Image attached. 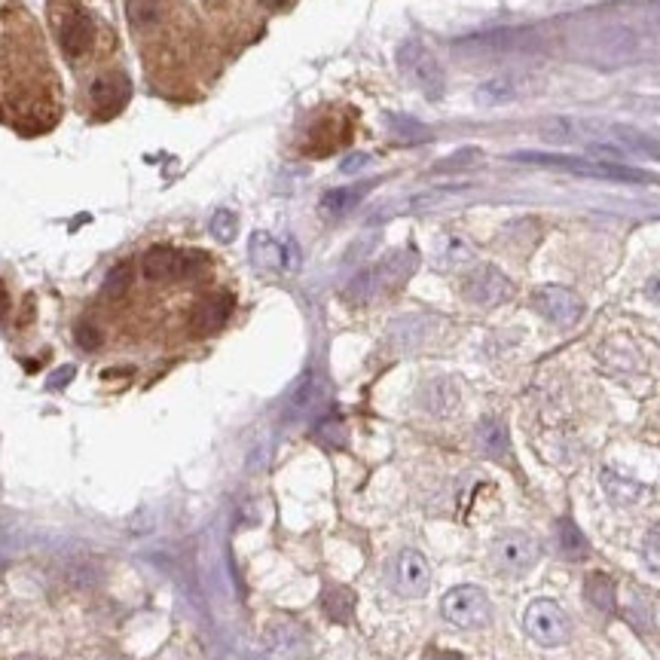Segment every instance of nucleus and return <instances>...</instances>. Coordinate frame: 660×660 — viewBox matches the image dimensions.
I'll return each instance as SVG.
<instances>
[{
    "mask_svg": "<svg viewBox=\"0 0 660 660\" xmlns=\"http://www.w3.org/2000/svg\"><path fill=\"white\" fill-rule=\"evenodd\" d=\"M59 117L62 86L37 22L22 7L0 10V123L22 135H40Z\"/></svg>",
    "mask_w": 660,
    "mask_h": 660,
    "instance_id": "1",
    "label": "nucleus"
},
{
    "mask_svg": "<svg viewBox=\"0 0 660 660\" xmlns=\"http://www.w3.org/2000/svg\"><path fill=\"white\" fill-rule=\"evenodd\" d=\"M49 25L65 52V59L74 65H83L89 59L98 49V34H104L98 19L80 0H49Z\"/></svg>",
    "mask_w": 660,
    "mask_h": 660,
    "instance_id": "2",
    "label": "nucleus"
},
{
    "mask_svg": "<svg viewBox=\"0 0 660 660\" xmlns=\"http://www.w3.org/2000/svg\"><path fill=\"white\" fill-rule=\"evenodd\" d=\"M511 159L517 162H532L541 169H557V172H572L581 178H599V181H621V184H642L648 181L645 172L630 169L624 162H609V159H587V156H563V153H514Z\"/></svg>",
    "mask_w": 660,
    "mask_h": 660,
    "instance_id": "3",
    "label": "nucleus"
},
{
    "mask_svg": "<svg viewBox=\"0 0 660 660\" xmlns=\"http://www.w3.org/2000/svg\"><path fill=\"white\" fill-rule=\"evenodd\" d=\"M416 269V254L413 251H395L385 260H379L373 269H364L361 275H355L352 285L346 288V300L349 303H367L379 294L398 291Z\"/></svg>",
    "mask_w": 660,
    "mask_h": 660,
    "instance_id": "4",
    "label": "nucleus"
},
{
    "mask_svg": "<svg viewBox=\"0 0 660 660\" xmlns=\"http://www.w3.org/2000/svg\"><path fill=\"white\" fill-rule=\"evenodd\" d=\"M205 269V254L196 251H175V248H165L156 245L141 257V275L147 282H184L193 279Z\"/></svg>",
    "mask_w": 660,
    "mask_h": 660,
    "instance_id": "5",
    "label": "nucleus"
},
{
    "mask_svg": "<svg viewBox=\"0 0 660 660\" xmlns=\"http://www.w3.org/2000/svg\"><path fill=\"white\" fill-rule=\"evenodd\" d=\"M132 98V83L123 68H107L98 71L89 86H86V101H89V117L95 120H110L117 117L120 110Z\"/></svg>",
    "mask_w": 660,
    "mask_h": 660,
    "instance_id": "6",
    "label": "nucleus"
},
{
    "mask_svg": "<svg viewBox=\"0 0 660 660\" xmlns=\"http://www.w3.org/2000/svg\"><path fill=\"white\" fill-rule=\"evenodd\" d=\"M398 65L401 71L431 98V101H440L447 92V77H444V68L440 62L431 55V49L419 40H407L401 49H398Z\"/></svg>",
    "mask_w": 660,
    "mask_h": 660,
    "instance_id": "7",
    "label": "nucleus"
},
{
    "mask_svg": "<svg viewBox=\"0 0 660 660\" xmlns=\"http://www.w3.org/2000/svg\"><path fill=\"white\" fill-rule=\"evenodd\" d=\"M541 547L532 535L508 529L502 535H495L489 544V560L502 575H526L538 563Z\"/></svg>",
    "mask_w": 660,
    "mask_h": 660,
    "instance_id": "8",
    "label": "nucleus"
},
{
    "mask_svg": "<svg viewBox=\"0 0 660 660\" xmlns=\"http://www.w3.org/2000/svg\"><path fill=\"white\" fill-rule=\"evenodd\" d=\"M440 615H444L453 627L477 630L492 621V602L480 587L462 584V587H453L444 599H440Z\"/></svg>",
    "mask_w": 660,
    "mask_h": 660,
    "instance_id": "9",
    "label": "nucleus"
},
{
    "mask_svg": "<svg viewBox=\"0 0 660 660\" xmlns=\"http://www.w3.org/2000/svg\"><path fill=\"white\" fill-rule=\"evenodd\" d=\"M523 627L544 648H557L569 639V618L554 599H535L526 609Z\"/></svg>",
    "mask_w": 660,
    "mask_h": 660,
    "instance_id": "10",
    "label": "nucleus"
},
{
    "mask_svg": "<svg viewBox=\"0 0 660 660\" xmlns=\"http://www.w3.org/2000/svg\"><path fill=\"white\" fill-rule=\"evenodd\" d=\"M462 297L474 306H502L514 297V282L499 266H477L465 275Z\"/></svg>",
    "mask_w": 660,
    "mask_h": 660,
    "instance_id": "11",
    "label": "nucleus"
},
{
    "mask_svg": "<svg viewBox=\"0 0 660 660\" xmlns=\"http://www.w3.org/2000/svg\"><path fill=\"white\" fill-rule=\"evenodd\" d=\"M532 306L541 318L557 327H572L584 315V300L566 285H544L532 294Z\"/></svg>",
    "mask_w": 660,
    "mask_h": 660,
    "instance_id": "12",
    "label": "nucleus"
},
{
    "mask_svg": "<svg viewBox=\"0 0 660 660\" xmlns=\"http://www.w3.org/2000/svg\"><path fill=\"white\" fill-rule=\"evenodd\" d=\"M392 584L407 599H419V596L428 593V587H431V566H428V560L419 554V550H413V547L401 550L398 560H395Z\"/></svg>",
    "mask_w": 660,
    "mask_h": 660,
    "instance_id": "13",
    "label": "nucleus"
},
{
    "mask_svg": "<svg viewBox=\"0 0 660 660\" xmlns=\"http://www.w3.org/2000/svg\"><path fill=\"white\" fill-rule=\"evenodd\" d=\"M254 266L266 272H294L300 269V251L294 242H275L269 233H254L248 248Z\"/></svg>",
    "mask_w": 660,
    "mask_h": 660,
    "instance_id": "14",
    "label": "nucleus"
},
{
    "mask_svg": "<svg viewBox=\"0 0 660 660\" xmlns=\"http://www.w3.org/2000/svg\"><path fill=\"white\" fill-rule=\"evenodd\" d=\"M230 315H233V297L230 294H208L190 312V334L211 337L230 321Z\"/></svg>",
    "mask_w": 660,
    "mask_h": 660,
    "instance_id": "15",
    "label": "nucleus"
},
{
    "mask_svg": "<svg viewBox=\"0 0 660 660\" xmlns=\"http://www.w3.org/2000/svg\"><path fill=\"white\" fill-rule=\"evenodd\" d=\"M266 645L279 654H309V633L294 618H275L266 627Z\"/></svg>",
    "mask_w": 660,
    "mask_h": 660,
    "instance_id": "16",
    "label": "nucleus"
},
{
    "mask_svg": "<svg viewBox=\"0 0 660 660\" xmlns=\"http://www.w3.org/2000/svg\"><path fill=\"white\" fill-rule=\"evenodd\" d=\"M477 447H480V453H483L486 459L508 462V459H511V437H508L505 422L486 416V419L477 425Z\"/></svg>",
    "mask_w": 660,
    "mask_h": 660,
    "instance_id": "17",
    "label": "nucleus"
},
{
    "mask_svg": "<svg viewBox=\"0 0 660 660\" xmlns=\"http://www.w3.org/2000/svg\"><path fill=\"white\" fill-rule=\"evenodd\" d=\"M355 590L346 587V584H327L321 590V612L337 621V624H349L352 615H355Z\"/></svg>",
    "mask_w": 660,
    "mask_h": 660,
    "instance_id": "18",
    "label": "nucleus"
},
{
    "mask_svg": "<svg viewBox=\"0 0 660 660\" xmlns=\"http://www.w3.org/2000/svg\"><path fill=\"white\" fill-rule=\"evenodd\" d=\"M422 407L434 416H450L459 407V389L453 385V379H431L422 389Z\"/></svg>",
    "mask_w": 660,
    "mask_h": 660,
    "instance_id": "19",
    "label": "nucleus"
},
{
    "mask_svg": "<svg viewBox=\"0 0 660 660\" xmlns=\"http://www.w3.org/2000/svg\"><path fill=\"white\" fill-rule=\"evenodd\" d=\"M321 398H324V382H321V376L306 373V376L297 382V389H294V395H291V401H288V416H294V419L309 416V413L321 404Z\"/></svg>",
    "mask_w": 660,
    "mask_h": 660,
    "instance_id": "20",
    "label": "nucleus"
},
{
    "mask_svg": "<svg viewBox=\"0 0 660 660\" xmlns=\"http://www.w3.org/2000/svg\"><path fill=\"white\" fill-rule=\"evenodd\" d=\"M517 95H520L517 80H511V77H492V80H486V83L477 86V95H474V98H477L480 107H502V104L517 101Z\"/></svg>",
    "mask_w": 660,
    "mask_h": 660,
    "instance_id": "21",
    "label": "nucleus"
},
{
    "mask_svg": "<svg viewBox=\"0 0 660 660\" xmlns=\"http://www.w3.org/2000/svg\"><path fill=\"white\" fill-rule=\"evenodd\" d=\"M364 193H367V187L361 184V187H340V190H327L324 196H321V202H318V211L324 214V217H343V214H349L361 199H364Z\"/></svg>",
    "mask_w": 660,
    "mask_h": 660,
    "instance_id": "22",
    "label": "nucleus"
},
{
    "mask_svg": "<svg viewBox=\"0 0 660 660\" xmlns=\"http://www.w3.org/2000/svg\"><path fill=\"white\" fill-rule=\"evenodd\" d=\"M609 132H612V138H618L627 150L642 153V156H651V159L660 162V141H657V138H651V135L633 129V126H612Z\"/></svg>",
    "mask_w": 660,
    "mask_h": 660,
    "instance_id": "23",
    "label": "nucleus"
},
{
    "mask_svg": "<svg viewBox=\"0 0 660 660\" xmlns=\"http://www.w3.org/2000/svg\"><path fill=\"white\" fill-rule=\"evenodd\" d=\"M584 587H587V590H584V593H587V602L593 605V609H599V612H612V609H615V581H612L609 575L593 572Z\"/></svg>",
    "mask_w": 660,
    "mask_h": 660,
    "instance_id": "24",
    "label": "nucleus"
},
{
    "mask_svg": "<svg viewBox=\"0 0 660 660\" xmlns=\"http://www.w3.org/2000/svg\"><path fill=\"white\" fill-rule=\"evenodd\" d=\"M602 483H605V489H609V499L618 502V505H633V502H639L642 495H645V486H639L633 480H624V477H618L612 471L602 474Z\"/></svg>",
    "mask_w": 660,
    "mask_h": 660,
    "instance_id": "25",
    "label": "nucleus"
},
{
    "mask_svg": "<svg viewBox=\"0 0 660 660\" xmlns=\"http://www.w3.org/2000/svg\"><path fill=\"white\" fill-rule=\"evenodd\" d=\"M132 285H135V269H132V263H120V266H114V269L107 272L101 294H104L107 300H120V297H126V294L132 291Z\"/></svg>",
    "mask_w": 660,
    "mask_h": 660,
    "instance_id": "26",
    "label": "nucleus"
},
{
    "mask_svg": "<svg viewBox=\"0 0 660 660\" xmlns=\"http://www.w3.org/2000/svg\"><path fill=\"white\" fill-rule=\"evenodd\" d=\"M557 532H560V550H563V557H569V560H584V557H587V541H584L581 529H578L569 517L560 520Z\"/></svg>",
    "mask_w": 660,
    "mask_h": 660,
    "instance_id": "27",
    "label": "nucleus"
},
{
    "mask_svg": "<svg viewBox=\"0 0 660 660\" xmlns=\"http://www.w3.org/2000/svg\"><path fill=\"white\" fill-rule=\"evenodd\" d=\"M389 129L395 132V138L410 141V144H419V141H428V138H431L428 126H422V123H416V120H410V117H404V114H389Z\"/></svg>",
    "mask_w": 660,
    "mask_h": 660,
    "instance_id": "28",
    "label": "nucleus"
},
{
    "mask_svg": "<svg viewBox=\"0 0 660 660\" xmlns=\"http://www.w3.org/2000/svg\"><path fill=\"white\" fill-rule=\"evenodd\" d=\"M211 236L217 242H233L239 236V217L233 211H227V208L214 211V217H211Z\"/></svg>",
    "mask_w": 660,
    "mask_h": 660,
    "instance_id": "29",
    "label": "nucleus"
},
{
    "mask_svg": "<svg viewBox=\"0 0 660 660\" xmlns=\"http://www.w3.org/2000/svg\"><path fill=\"white\" fill-rule=\"evenodd\" d=\"M74 337H77V346L86 349V352H95V349H101V343H104L101 327H98L95 321H89V318H83V321L77 324Z\"/></svg>",
    "mask_w": 660,
    "mask_h": 660,
    "instance_id": "30",
    "label": "nucleus"
},
{
    "mask_svg": "<svg viewBox=\"0 0 660 660\" xmlns=\"http://www.w3.org/2000/svg\"><path fill=\"white\" fill-rule=\"evenodd\" d=\"M68 581H71L74 587H80V590H89L92 584L101 581V569H98L95 563H74L71 572H68Z\"/></svg>",
    "mask_w": 660,
    "mask_h": 660,
    "instance_id": "31",
    "label": "nucleus"
},
{
    "mask_svg": "<svg viewBox=\"0 0 660 660\" xmlns=\"http://www.w3.org/2000/svg\"><path fill=\"white\" fill-rule=\"evenodd\" d=\"M343 434H346V431H343V425H340L337 419H327V422H321V428H318V437L327 440L330 447H340L343 440H346Z\"/></svg>",
    "mask_w": 660,
    "mask_h": 660,
    "instance_id": "32",
    "label": "nucleus"
},
{
    "mask_svg": "<svg viewBox=\"0 0 660 660\" xmlns=\"http://www.w3.org/2000/svg\"><path fill=\"white\" fill-rule=\"evenodd\" d=\"M642 554H645V563H648L654 572H660V529H657V532H651V535L645 538Z\"/></svg>",
    "mask_w": 660,
    "mask_h": 660,
    "instance_id": "33",
    "label": "nucleus"
},
{
    "mask_svg": "<svg viewBox=\"0 0 660 660\" xmlns=\"http://www.w3.org/2000/svg\"><path fill=\"white\" fill-rule=\"evenodd\" d=\"M367 162H370V156H367V153H352V156H346V159H343L340 172H343V175H355V172H361V169H364Z\"/></svg>",
    "mask_w": 660,
    "mask_h": 660,
    "instance_id": "34",
    "label": "nucleus"
},
{
    "mask_svg": "<svg viewBox=\"0 0 660 660\" xmlns=\"http://www.w3.org/2000/svg\"><path fill=\"white\" fill-rule=\"evenodd\" d=\"M422 660H465V657L456 651H447V648H428Z\"/></svg>",
    "mask_w": 660,
    "mask_h": 660,
    "instance_id": "35",
    "label": "nucleus"
},
{
    "mask_svg": "<svg viewBox=\"0 0 660 660\" xmlns=\"http://www.w3.org/2000/svg\"><path fill=\"white\" fill-rule=\"evenodd\" d=\"M71 379H74V367H62L59 373H55V376L49 379V385H52V389H62V385L71 382Z\"/></svg>",
    "mask_w": 660,
    "mask_h": 660,
    "instance_id": "36",
    "label": "nucleus"
},
{
    "mask_svg": "<svg viewBox=\"0 0 660 660\" xmlns=\"http://www.w3.org/2000/svg\"><path fill=\"white\" fill-rule=\"evenodd\" d=\"M645 294H648V300L660 303V272H657V275H651V279L645 282Z\"/></svg>",
    "mask_w": 660,
    "mask_h": 660,
    "instance_id": "37",
    "label": "nucleus"
},
{
    "mask_svg": "<svg viewBox=\"0 0 660 660\" xmlns=\"http://www.w3.org/2000/svg\"><path fill=\"white\" fill-rule=\"evenodd\" d=\"M7 315H10V294L4 285H0V321H4Z\"/></svg>",
    "mask_w": 660,
    "mask_h": 660,
    "instance_id": "38",
    "label": "nucleus"
},
{
    "mask_svg": "<svg viewBox=\"0 0 660 660\" xmlns=\"http://www.w3.org/2000/svg\"><path fill=\"white\" fill-rule=\"evenodd\" d=\"M19 660H43V657H34V654H25V657H19Z\"/></svg>",
    "mask_w": 660,
    "mask_h": 660,
    "instance_id": "39",
    "label": "nucleus"
}]
</instances>
